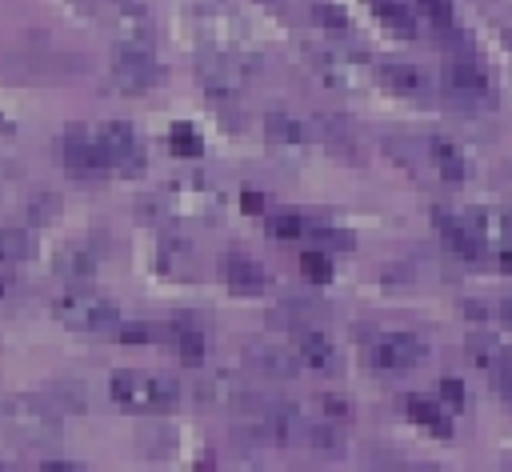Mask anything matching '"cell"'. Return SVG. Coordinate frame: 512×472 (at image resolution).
<instances>
[{"mask_svg":"<svg viewBox=\"0 0 512 472\" xmlns=\"http://www.w3.org/2000/svg\"><path fill=\"white\" fill-rule=\"evenodd\" d=\"M428 356L424 340L412 336V332H384L376 344H372V364L380 368H412Z\"/></svg>","mask_w":512,"mask_h":472,"instance_id":"obj_9","label":"cell"},{"mask_svg":"<svg viewBox=\"0 0 512 472\" xmlns=\"http://www.w3.org/2000/svg\"><path fill=\"white\" fill-rule=\"evenodd\" d=\"M36 256V240L24 228H0V264H24Z\"/></svg>","mask_w":512,"mask_h":472,"instance_id":"obj_22","label":"cell"},{"mask_svg":"<svg viewBox=\"0 0 512 472\" xmlns=\"http://www.w3.org/2000/svg\"><path fill=\"white\" fill-rule=\"evenodd\" d=\"M16 296H20V280L0 272V304H4V300H16Z\"/></svg>","mask_w":512,"mask_h":472,"instance_id":"obj_44","label":"cell"},{"mask_svg":"<svg viewBox=\"0 0 512 472\" xmlns=\"http://www.w3.org/2000/svg\"><path fill=\"white\" fill-rule=\"evenodd\" d=\"M316 24H320V28H328L332 36H348V28H352L348 12H344V8H336V4H316Z\"/></svg>","mask_w":512,"mask_h":472,"instance_id":"obj_33","label":"cell"},{"mask_svg":"<svg viewBox=\"0 0 512 472\" xmlns=\"http://www.w3.org/2000/svg\"><path fill=\"white\" fill-rule=\"evenodd\" d=\"M472 224H476L484 244H508V236H512V220L504 212H496V208H480L472 216Z\"/></svg>","mask_w":512,"mask_h":472,"instance_id":"obj_24","label":"cell"},{"mask_svg":"<svg viewBox=\"0 0 512 472\" xmlns=\"http://www.w3.org/2000/svg\"><path fill=\"white\" fill-rule=\"evenodd\" d=\"M0 468H4V460H0Z\"/></svg>","mask_w":512,"mask_h":472,"instance_id":"obj_50","label":"cell"},{"mask_svg":"<svg viewBox=\"0 0 512 472\" xmlns=\"http://www.w3.org/2000/svg\"><path fill=\"white\" fill-rule=\"evenodd\" d=\"M296 356H300V364H304V368H312V372H336V364H340L336 344H332L324 332H312V328L300 336Z\"/></svg>","mask_w":512,"mask_h":472,"instance_id":"obj_17","label":"cell"},{"mask_svg":"<svg viewBox=\"0 0 512 472\" xmlns=\"http://www.w3.org/2000/svg\"><path fill=\"white\" fill-rule=\"evenodd\" d=\"M244 360H248V368H256L260 376H272V380H288L300 368L296 348H280V344H248Z\"/></svg>","mask_w":512,"mask_h":472,"instance_id":"obj_11","label":"cell"},{"mask_svg":"<svg viewBox=\"0 0 512 472\" xmlns=\"http://www.w3.org/2000/svg\"><path fill=\"white\" fill-rule=\"evenodd\" d=\"M156 336H160V332L148 328V324H124V328H120V340H124V344H148V340H156Z\"/></svg>","mask_w":512,"mask_h":472,"instance_id":"obj_40","label":"cell"},{"mask_svg":"<svg viewBox=\"0 0 512 472\" xmlns=\"http://www.w3.org/2000/svg\"><path fill=\"white\" fill-rule=\"evenodd\" d=\"M60 160H64V168H68L72 176H80V180H92V176L112 172L108 152L100 148V140H96V136H84V132H76V128L60 140Z\"/></svg>","mask_w":512,"mask_h":472,"instance_id":"obj_8","label":"cell"},{"mask_svg":"<svg viewBox=\"0 0 512 472\" xmlns=\"http://www.w3.org/2000/svg\"><path fill=\"white\" fill-rule=\"evenodd\" d=\"M308 440H312L316 452H328V456H340V452H344V432L332 428V424H316V428L308 432Z\"/></svg>","mask_w":512,"mask_h":472,"instance_id":"obj_32","label":"cell"},{"mask_svg":"<svg viewBox=\"0 0 512 472\" xmlns=\"http://www.w3.org/2000/svg\"><path fill=\"white\" fill-rule=\"evenodd\" d=\"M444 84L456 92V96H488L492 92V80L488 72L476 64V60H452L444 68Z\"/></svg>","mask_w":512,"mask_h":472,"instance_id":"obj_14","label":"cell"},{"mask_svg":"<svg viewBox=\"0 0 512 472\" xmlns=\"http://www.w3.org/2000/svg\"><path fill=\"white\" fill-rule=\"evenodd\" d=\"M272 324H284V328H304L308 324V308L304 304H280L272 312Z\"/></svg>","mask_w":512,"mask_h":472,"instance_id":"obj_38","label":"cell"},{"mask_svg":"<svg viewBox=\"0 0 512 472\" xmlns=\"http://www.w3.org/2000/svg\"><path fill=\"white\" fill-rule=\"evenodd\" d=\"M440 236H444V248L456 256V260H480L484 256V240L476 232L472 220H460V216H444L440 220Z\"/></svg>","mask_w":512,"mask_h":472,"instance_id":"obj_12","label":"cell"},{"mask_svg":"<svg viewBox=\"0 0 512 472\" xmlns=\"http://www.w3.org/2000/svg\"><path fill=\"white\" fill-rule=\"evenodd\" d=\"M304 56H308L312 76H316L324 88L344 92V88H352V84H356V64H352L348 56H340V52H332V48H308Z\"/></svg>","mask_w":512,"mask_h":472,"instance_id":"obj_10","label":"cell"},{"mask_svg":"<svg viewBox=\"0 0 512 472\" xmlns=\"http://www.w3.org/2000/svg\"><path fill=\"white\" fill-rule=\"evenodd\" d=\"M300 272L312 280V284H328L332 280V252H324L320 244L312 252H300Z\"/></svg>","mask_w":512,"mask_h":472,"instance_id":"obj_28","label":"cell"},{"mask_svg":"<svg viewBox=\"0 0 512 472\" xmlns=\"http://www.w3.org/2000/svg\"><path fill=\"white\" fill-rule=\"evenodd\" d=\"M408 416H412L416 424H424L428 432H436V436H452L448 412H444L436 400H428V396H408Z\"/></svg>","mask_w":512,"mask_h":472,"instance_id":"obj_21","label":"cell"},{"mask_svg":"<svg viewBox=\"0 0 512 472\" xmlns=\"http://www.w3.org/2000/svg\"><path fill=\"white\" fill-rule=\"evenodd\" d=\"M376 16H380L396 36H416V16H412L404 4H396V0H376Z\"/></svg>","mask_w":512,"mask_h":472,"instance_id":"obj_26","label":"cell"},{"mask_svg":"<svg viewBox=\"0 0 512 472\" xmlns=\"http://www.w3.org/2000/svg\"><path fill=\"white\" fill-rule=\"evenodd\" d=\"M416 8H420L436 28H452V0H416Z\"/></svg>","mask_w":512,"mask_h":472,"instance_id":"obj_37","label":"cell"},{"mask_svg":"<svg viewBox=\"0 0 512 472\" xmlns=\"http://www.w3.org/2000/svg\"><path fill=\"white\" fill-rule=\"evenodd\" d=\"M500 316H504V324H508V328H512V296H508V300H504V304H500Z\"/></svg>","mask_w":512,"mask_h":472,"instance_id":"obj_49","label":"cell"},{"mask_svg":"<svg viewBox=\"0 0 512 472\" xmlns=\"http://www.w3.org/2000/svg\"><path fill=\"white\" fill-rule=\"evenodd\" d=\"M44 468H48V472H76L80 464H76V460H44Z\"/></svg>","mask_w":512,"mask_h":472,"instance_id":"obj_46","label":"cell"},{"mask_svg":"<svg viewBox=\"0 0 512 472\" xmlns=\"http://www.w3.org/2000/svg\"><path fill=\"white\" fill-rule=\"evenodd\" d=\"M324 136H328V144L340 152V160H356V140H352V128H348L344 120L328 116V120H324Z\"/></svg>","mask_w":512,"mask_h":472,"instance_id":"obj_30","label":"cell"},{"mask_svg":"<svg viewBox=\"0 0 512 472\" xmlns=\"http://www.w3.org/2000/svg\"><path fill=\"white\" fill-rule=\"evenodd\" d=\"M108 396L112 404L128 408V412H168L180 400V384L172 376H152L140 368H120L108 380Z\"/></svg>","mask_w":512,"mask_h":472,"instance_id":"obj_1","label":"cell"},{"mask_svg":"<svg viewBox=\"0 0 512 472\" xmlns=\"http://www.w3.org/2000/svg\"><path fill=\"white\" fill-rule=\"evenodd\" d=\"M464 312H468L472 320H484V316H488V312H484V304H464Z\"/></svg>","mask_w":512,"mask_h":472,"instance_id":"obj_48","label":"cell"},{"mask_svg":"<svg viewBox=\"0 0 512 472\" xmlns=\"http://www.w3.org/2000/svg\"><path fill=\"white\" fill-rule=\"evenodd\" d=\"M204 396L216 404H240V380L236 376H212L204 384Z\"/></svg>","mask_w":512,"mask_h":472,"instance_id":"obj_31","label":"cell"},{"mask_svg":"<svg viewBox=\"0 0 512 472\" xmlns=\"http://www.w3.org/2000/svg\"><path fill=\"white\" fill-rule=\"evenodd\" d=\"M428 156H432V168H436L444 180L460 184V180L468 176V160H464V148H460L456 140H448V136H432V140H428Z\"/></svg>","mask_w":512,"mask_h":472,"instance_id":"obj_16","label":"cell"},{"mask_svg":"<svg viewBox=\"0 0 512 472\" xmlns=\"http://www.w3.org/2000/svg\"><path fill=\"white\" fill-rule=\"evenodd\" d=\"M320 408H328L332 420H344V416H348V404H344L340 396H320Z\"/></svg>","mask_w":512,"mask_h":472,"instance_id":"obj_43","label":"cell"},{"mask_svg":"<svg viewBox=\"0 0 512 472\" xmlns=\"http://www.w3.org/2000/svg\"><path fill=\"white\" fill-rule=\"evenodd\" d=\"M268 236L272 240H296V236H304V220L296 212H276L268 220Z\"/></svg>","mask_w":512,"mask_h":472,"instance_id":"obj_34","label":"cell"},{"mask_svg":"<svg viewBox=\"0 0 512 472\" xmlns=\"http://www.w3.org/2000/svg\"><path fill=\"white\" fill-rule=\"evenodd\" d=\"M96 140H100V148L108 152L112 172H128V176H136V172L144 168V148H140V136H136L132 124H124V120H108V124H100Z\"/></svg>","mask_w":512,"mask_h":472,"instance_id":"obj_7","label":"cell"},{"mask_svg":"<svg viewBox=\"0 0 512 472\" xmlns=\"http://www.w3.org/2000/svg\"><path fill=\"white\" fill-rule=\"evenodd\" d=\"M96 264H100V256L88 244H68L56 252V276H64V280H88L96 272Z\"/></svg>","mask_w":512,"mask_h":472,"instance_id":"obj_20","label":"cell"},{"mask_svg":"<svg viewBox=\"0 0 512 472\" xmlns=\"http://www.w3.org/2000/svg\"><path fill=\"white\" fill-rule=\"evenodd\" d=\"M440 396H444V404L464 408V384H460L456 376H444V380H440Z\"/></svg>","mask_w":512,"mask_h":472,"instance_id":"obj_41","label":"cell"},{"mask_svg":"<svg viewBox=\"0 0 512 472\" xmlns=\"http://www.w3.org/2000/svg\"><path fill=\"white\" fill-rule=\"evenodd\" d=\"M116 36H120V44L152 48V20H148V12L136 8V4L120 8V12H116Z\"/></svg>","mask_w":512,"mask_h":472,"instance_id":"obj_19","label":"cell"},{"mask_svg":"<svg viewBox=\"0 0 512 472\" xmlns=\"http://www.w3.org/2000/svg\"><path fill=\"white\" fill-rule=\"evenodd\" d=\"M156 268H160L164 276H188V272L196 268L192 244L180 240V236H164V240L156 244Z\"/></svg>","mask_w":512,"mask_h":472,"instance_id":"obj_18","label":"cell"},{"mask_svg":"<svg viewBox=\"0 0 512 472\" xmlns=\"http://www.w3.org/2000/svg\"><path fill=\"white\" fill-rule=\"evenodd\" d=\"M168 144H172V152H176V156H184V160H192V156H200V152H204V140H200V132H196L192 124H172Z\"/></svg>","mask_w":512,"mask_h":472,"instance_id":"obj_29","label":"cell"},{"mask_svg":"<svg viewBox=\"0 0 512 472\" xmlns=\"http://www.w3.org/2000/svg\"><path fill=\"white\" fill-rule=\"evenodd\" d=\"M196 36L212 48V52H228V48H240V32H236V20L224 16V12H196Z\"/></svg>","mask_w":512,"mask_h":472,"instance_id":"obj_13","label":"cell"},{"mask_svg":"<svg viewBox=\"0 0 512 472\" xmlns=\"http://www.w3.org/2000/svg\"><path fill=\"white\" fill-rule=\"evenodd\" d=\"M172 440H176V432H172L168 424H152V428H144V432H140V444H144V452H148V456L168 452V448H172Z\"/></svg>","mask_w":512,"mask_h":472,"instance_id":"obj_35","label":"cell"},{"mask_svg":"<svg viewBox=\"0 0 512 472\" xmlns=\"http://www.w3.org/2000/svg\"><path fill=\"white\" fill-rule=\"evenodd\" d=\"M316 244L324 252H352V232H340V228H316Z\"/></svg>","mask_w":512,"mask_h":472,"instance_id":"obj_36","label":"cell"},{"mask_svg":"<svg viewBox=\"0 0 512 472\" xmlns=\"http://www.w3.org/2000/svg\"><path fill=\"white\" fill-rule=\"evenodd\" d=\"M112 84L128 96H140L148 88L160 84V64L152 56V48H132V44H116L112 52Z\"/></svg>","mask_w":512,"mask_h":472,"instance_id":"obj_5","label":"cell"},{"mask_svg":"<svg viewBox=\"0 0 512 472\" xmlns=\"http://www.w3.org/2000/svg\"><path fill=\"white\" fill-rule=\"evenodd\" d=\"M380 80H384L392 92H400V96H420V92H424V72L412 68V64H384V68H380Z\"/></svg>","mask_w":512,"mask_h":472,"instance_id":"obj_23","label":"cell"},{"mask_svg":"<svg viewBox=\"0 0 512 472\" xmlns=\"http://www.w3.org/2000/svg\"><path fill=\"white\" fill-rule=\"evenodd\" d=\"M468 360L476 368H484V372H496L500 364H508V356H504L496 336H468Z\"/></svg>","mask_w":512,"mask_h":472,"instance_id":"obj_25","label":"cell"},{"mask_svg":"<svg viewBox=\"0 0 512 472\" xmlns=\"http://www.w3.org/2000/svg\"><path fill=\"white\" fill-rule=\"evenodd\" d=\"M500 272H512V240L500 244Z\"/></svg>","mask_w":512,"mask_h":472,"instance_id":"obj_47","label":"cell"},{"mask_svg":"<svg viewBox=\"0 0 512 472\" xmlns=\"http://www.w3.org/2000/svg\"><path fill=\"white\" fill-rule=\"evenodd\" d=\"M224 280H228V288L236 292V296H256V292H264V268L252 260V256H240V252H232L228 260H224Z\"/></svg>","mask_w":512,"mask_h":472,"instance_id":"obj_15","label":"cell"},{"mask_svg":"<svg viewBox=\"0 0 512 472\" xmlns=\"http://www.w3.org/2000/svg\"><path fill=\"white\" fill-rule=\"evenodd\" d=\"M240 208H244V212H264V196H260V192H244V196H240Z\"/></svg>","mask_w":512,"mask_h":472,"instance_id":"obj_45","label":"cell"},{"mask_svg":"<svg viewBox=\"0 0 512 472\" xmlns=\"http://www.w3.org/2000/svg\"><path fill=\"white\" fill-rule=\"evenodd\" d=\"M52 316L72 332H112L120 324V308L92 288H64L52 296Z\"/></svg>","mask_w":512,"mask_h":472,"instance_id":"obj_2","label":"cell"},{"mask_svg":"<svg viewBox=\"0 0 512 472\" xmlns=\"http://www.w3.org/2000/svg\"><path fill=\"white\" fill-rule=\"evenodd\" d=\"M264 136H268L272 144H300V140H304V128H300L292 116L272 112V116H264Z\"/></svg>","mask_w":512,"mask_h":472,"instance_id":"obj_27","label":"cell"},{"mask_svg":"<svg viewBox=\"0 0 512 472\" xmlns=\"http://www.w3.org/2000/svg\"><path fill=\"white\" fill-rule=\"evenodd\" d=\"M216 204H220V196L208 180H176L164 196L148 200V208H156V212H176V216H192V220L212 216Z\"/></svg>","mask_w":512,"mask_h":472,"instance_id":"obj_6","label":"cell"},{"mask_svg":"<svg viewBox=\"0 0 512 472\" xmlns=\"http://www.w3.org/2000/svg\"><path fill=\"white\" fill-rule=\"evenodd\" d=\"M0 424L20 440L44 444L60 436V408L40 396H8L0 400Z\"/></svg>","mask_w":512,"mask_h":472,"instance_id":"obj_3","label":"cell"},{"mask_svg":"<svg viewBox=\"0 0 512 472\" xmlns=\"http://www.w3.org/2000/svg\"><path fill=\"white\" fill-rule=\"evenodd\" d=\"M56 208H60V204H56L52 196H36V200L28 204V220H32V224H48V220L56 216Z\"/></svg>","mask_w":512,"mask_h":472,"instance_id":"obj_39","label":"cell"},{"mask_svg":"<svg viewBox=\"0 0 512 472\" xmlns=\"http://www.w3.org/2000/svg\"><path fill=\"white\" fill-rule=\"evenodd\" d=\"M260 72V56H248L240 48H228V52H212L200 60V80L212 96H232L240 92L252 76Z\"/></svg>","mask_w":512,"mask_h":472,"instance_id":"obj_4","label":"cell"},{"mask_svg":"<svg viewBox=\"0 0 512 472\" xmlns=\"http://www.w3.org/2000/svg\"><path fill=\"white\" fill-rule=\"evenodd\" d=\"M492 376H496V392H500V400L512 408V368H508V364H500Z\"/></svg>","mask_w":512,"mask_h":472,"instance_id":"obj_42","label":"cell"}]
</instances>
